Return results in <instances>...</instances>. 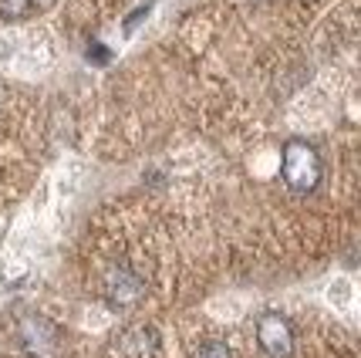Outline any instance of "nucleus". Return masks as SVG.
Returning a JSON list of instances; mask_svg holds the SVG:
<instances>
[{"label":"nucleus","mask_w":361,"mask_h":358,"mask_svg":"<svg viewBox=\"0 0 361 358\" xmlns=\"http://www.w3.org/2000/svg\"><path fill=\"white\" fill-rule=\"evenodd\" d=\"M159 348H162V338L152 325L126 328L118 335V355L122 358H156Z\"/></svg>","instance_id":"nucleus-4"},{"label":"nucleus","mask_w":361,"mask_h":358,"mask_svg":"<svg viewBox=\"0 0 361 358\" xmlns=\"http://www.w3.org/2000/svg\"><path fill=\"white\" fill-rule=\"evenodd\" d=\"M331 301H338V304H345L348 301V284L345 280H338V284L331 287Z\"/></svg>","instance_id":"nucleus-7"},{"label":"nucleus","mask_w":361,"mask_h":358,"mask_svg":"<svg viewBox=\"0 0 361 358\" xmlns=\"http://www.w3.org/2000/svg\"><path fill=\"white\" fill-rule=\"evenodd\" d=\"M102 291H105V301L111 308H135L145 301V280L128 267H111Z\"/></svg>","instance_id":"nucleus-3"},{"label":"nucleus","mask_w":361,"mask_h":358,"mask_svg":"<svg viewBox=\"0 0 361 358\" xmlns=\"http://www.w3.org/2000/svg\"><path fill=\"white\" fill-rule=\"evenodd\" d=\"M321 156L311 142L304 139H290L283 142V153H281V179L283 186L290 193H314L317 183H321Z\"/></svg>","instance_id":"nucleus-1"},{"label":"nucleus","mask_w":361,"mask_h":358,"mask_svg":"<svg viewBox=\"0 0 361 358\" xmlns=\"http://www.w3.org/2000/svg\"><path fill=\"white\" fill-rule=\"evenodd\" d=\"M257 345L270 358H290V352H294V328H290V321L277 311L260 314L257 318Z\"/></svg>","instance_id":"nucleus-2"},{"label":"nucleus","mask_w":361,"mask_h":358,"mask_svg":"<svg viewBox=\"0 0 361 358\" xmlns=\"http://www.w3.org/2000/svg\"><path fill=\"white\" fill-rule=\"evenodd\" d=\"M34 0H0V17H24L31 14Z\"/></svg>","instance_id":"nucleus-5"},{"label":"nucleus","mask_w":361,"mask_h":358,"mask_svg":"<svg viewBox=\"0 0 361 358\" xmlns=\"http://www.w3.org/2000/svg\"><path fill=\"white\" fill-rule=\"evenodd\" d=\"M196 358H233V352H230L223 342H206L203 348L196 352Z\"/></svg>","instance_id":"nucleus-6"}]
</instances>
